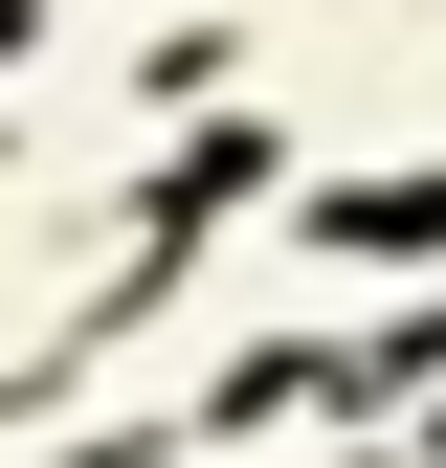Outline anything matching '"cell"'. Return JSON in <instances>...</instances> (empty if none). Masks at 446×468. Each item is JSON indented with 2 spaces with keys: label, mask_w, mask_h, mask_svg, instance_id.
Segmentation results:
<instances>
[{
  "label": "cell",
  "mask_w": 446,
  "mask_h": 468,
  "mask_svg": "<svg viewBox=\"0 0 446 468\" xmlns=\"http://www.w3.org/2000/svg\"><path fill=\"white\" fill-rule=\"evenodd\" d=\"M334 246H446V156H402V179H357V201H334Z\"/></svg>",
  "instance_id": "obj_1"
}]
</instances>
